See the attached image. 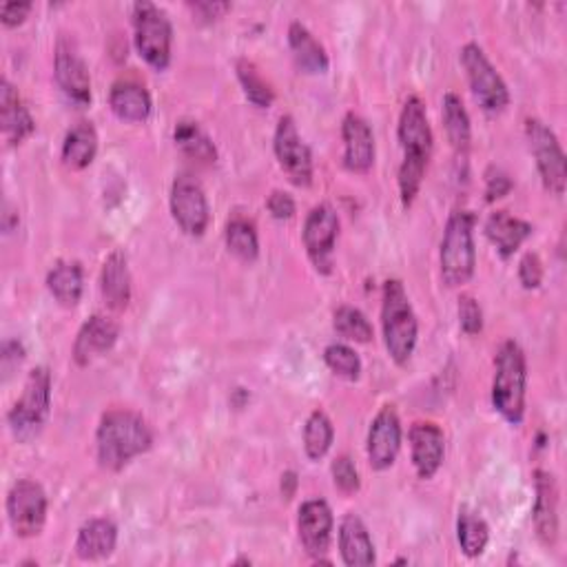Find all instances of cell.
<instances>
[{
    "label": "cell",
    "mask_w": 567,
    "mask_h": 567,
    "mask_svg": "<svg viewBox=\"0 0 567 567\" xmlns=\"http://www.w3.org/2000/svg\"><path fill=\"white\" fill-rule=\"evenodd\" d=\"M112 112L127 123H142L151 116L153 103L149 91L136 80H118L109 91Z\"/></svg>",
    "instance_id": "obj_25"
},
{
    "label": "cell",
    "mask_w": 567,
    "mask_h": 567,
    "mask_svg": "<svg viewBox=\"0 0 567 567\" xmlns=\"http://www.w3.org/2000/svg\"><path fill=\"white\" fill-rule=\"evenodd\" d=\"M54 76L65 93V99L73 103L76 107H86L91 103V76L89 67L73 47V43L60 38L56 47V62H54Z\"/></svg>",
    "instance_id": "obj_14"
},
{
    "label": "cell",
    "mask_w": 567,
    "mask_h": 567,
    "mask_svg": "<svg viewBox=\"0 0 567 567\" xmlns=\"http://www.w3.org/2000/svg\"><path fill=\"white\" fill-rule=\"evenodd\" d=\"M525 136H528L530 149L536 158V166H539L545 188L554 196H563L565 184H567V160H565L558 138L545 123H541L536 118H530L525 123Z\"/></svg>",
    "instance_id": "obj_9"
},
{
    "label": "cell",
    "mask_w": 567,
    "mask_h": 567,
    "mask_svg": "<svg viewBox=\"0 0 567 567\" xmlns=\"http://www.w3.org/2000/svg\"><path fill=\"white\" fill-rule=\"evenodd\" d=\"M519 279L523 284V289L532 291L539 289L543 281V262L536 253H525L523 259L519 262Z\"/></svg>",
    "instance_id": "obj_40"
},
{
    "label": "cell",
    "mask_w": 567,
    "mask_h": 567,
    "mask_svg": "<svg viewBox=\"0 0 567 567\" xmlns=\"http://www.w3.org/2000/svg\"><path fill=\"white\" fill-rule=\"evenodd\" d=\"M224 240L229 251L242 262H255L259 255V238L255 224L242 216H235L227 222Z\"/></svg>",
    "instance_id": "obj_33"
},
{
    "label": "cell",
    "mask_w": 567,
    "mask_h": 567,
    "mask_svg": "<svg viewBox=\"0 0 567 567\" xmlns=\"http://www.w3.org/2000/svg\"><path fill=\"white\" fill-rule=\"evenodd\" d=\"M402 448V421L393 406H384L370 424L366 452L372 470H389Z\"/></svg>",
    "instance_id": "obj_15"
},
{
    "label": "cell",
    "mask_w": 567,
    "mask_h": 567,
    "mask_svg": "<svg viewBox=\"0 0 567 567\" xmlns=\"http://www.w3.org/2000/svg\"><path fill=\"white\" fill-rule=\"evenodd\" d=\"M171 216L175 224L192 238L205 235L211 222V209L205 188L200 180H196L192 173L175 175L171 184Z\"/></svg>",
    "instance_id": "obj_8"
},
{
    "label": "cell",
    "mask_w": 567,
    "mask_h": 567,
    "mask_svg": "<svg viewBox=\"0 0 567 567\" xmlns=\"http://www.w3.org/2000/svg\"><path fill=\"white\" fill-rule=\"evenodd\" d=\"M51 406V372L38 366L30 372L21 400L8 415L10 430L19 441H32L43 430Z\"/></svg>",
    "instance_id": "obj_5"
},
{
    "label": "cell",
    "mask_w": 567,
    "mask_h": 567,
    "mask_svg": "<svg viewBox=\"0 0 567 567\" xmlns=\"http://www.w3.org/2000/svg\"><path fill=\"white\" fill-rule=\"evenodd\" d=\"M486 235L497 246L499 255L508 259L532 235V224L508 211H495L486 222Z\"/></svg>",
    "instance_id": "obj_26"
},
{
    "label": "cell",
    "mask_w": 567,
    "mask_h": 567,
    "mask_svg": "<svg viewBox=\"0 0 567 567\" xmlns=\"http://www.w3.org/2000/svg\"><path fill=\"white\" fill-rule=\"evenodd\" d=\"M153 443V432L142 415L125 408H116L103 415L96 448L99 461L105 470L118 472L136 456L144 454Z\"/></svg>",
    "instance_id": "obj_1"
},
{
    "label": "cell",
    "mask_w": 567,
    "mask_h": 567,
    "mask_svg": "<svg viewBox=\"0 0 567 567\" xmlns=\"http://www.w3.org/2000/svg\"><path fill=\"white\" fill-rule=\"evenodd\" d=\"M47 289L62 306H76L82 298L84 275L78 262H58L47 275Z\"/></svg>",
    "instance_id": "obj_29"
},
{
    "label": "cell",
    "mask_w": 567,
    "mask_h": 567,
    "mask_svg": "<svg viewBox=\"0 0 567 567\" xmlns=\"http://www.w3.org/2000/svg\"><path fill=\"white\" fill-rule=\"evenodd\" d=\"M273 149L279 166L289 180L298 186H309L313 182V153L302 140L293 116H281L275 129Z\"/></svg>",
    "instance_id": "obj_11"
},
{
    "label": "cell",
    "mask_w": 567,
    "mask_h": 567,
    "mask_svg": "<svg viewBox=\"0 0 567 567\" xmlns=\"http://www.w3.org/2000/svg\"><path fill=\"white\" fill-rule=\"evenodd\" d=\"M134 40L140 56L158 71H164L171 62L173 27L166 12L153 3L134 5Z\"/></svg>",
    "instance_id": "obj_7"
},
{
    "label": "cell",
    "mask_w": 567,
    "mask_h": 567,
    "mask_svg": "<svg viewBox=\"0 0 567 567\" xmlns=\"http://www.w3.org/2000/svg\"><path fill=\"white\" fill-rule=\"evenodd\" d=\"M118 324L107 315H91L78 331L73 359L78 366H89L93 359L109 352L118 342Z\"/></svg>",
    "instance_id": "obj_19"
},
{
    "label": "cell",
    "mask_w": 567,
    "mask_h": 567,
    "mask_svg": "<svg viewBox=\"0 0 567 567\" xmlns=\"http://www.w3.org/2000/svg\"><path fill=\"white\" fill-rule=\"evenodd\" d=\"M173 140L186 158L200 164H213L218 160V149L209 134L196 120H180L173 129Z\"/></svg>",
    "instance_id": "obj_30"
},
{
    "label": "cell",
    "mask_w": 567,
    "mask_h": 567,
    "mask_svg": "<svg viewBox=\"0 0 567 567\" xmlns=\"http://www.w3.org/2000/svg\"><path fill=\"white\" fill-rule=\"evenodd\" d=\"M118 545V528L112 519H89L76 536V554L82 560H101L114 554Z\"/></svg>",
    "instance_id": "obj_23"
},
{
    "label": "cell",
    "mask_w": 567,
    "mask_h": 567,
    "mask_svg": "<svg viewBox=\"0 0 567 567\" xmlns=\"http://www.w3.org/2000/svg\"><path fill=\"white\" fill-rule=\"evenodd\" d=\"M235 69H238V78H240V84H242V89H244V93H246V99H248L255 107L268 109V107L273 105V101H275V91H273V86L264 80V76H262L259 69L255 67V62H251V60H246V58H240L238 65H235Z\"/></svg>",
    "instance_id": "obj_35"
},
{
    "label": "cell",
    "mask_w": 567,
    "mask_h": 567,
    "mask_svg": "<svg viewBox=\"0 0 567 567\" xmlns=\"http://www.w3.org/2000/svg\"><path fill=\"white\" fill-rule=\"evenodd\" d=\"M382 326L389 355L395 363L406 366L415 352L419 324L408 300V293L400 279H389L382 296Z\"/></svg>",
    "instance_id": "obj_4"
},
{
    "label": "cell",
    "mask_w": 567,
    "mask_h": 567,
    "mask_svg": "<svg viewBox=\"0 0 567 567\" xmlns=\"http://www.w3.org/2000/svg\"><path fill=\"white\" fill-rule=\"evenodd\" d=\"M333 525H335V517H333L331 506L324 499H311V501L302 504L300 514H298L300 541H302L306 554L320 563H328L322 556L331 547Z\"/></svg>",
    "instance_id": "obj_16"
},
{
    "label": "cell",
    "mask_w": 567,
    "mask_h": 567,
    "mask_svg": "<svg viewBox=\"0 0 567 567\" xmlns=\"http://www.w3.org/2000/svg\"><path fill=\"white\" fill-rule=\"evenodd\" d=\"M408 439H410L413 465L417 470L419 479H432L439 472L445 454L443 430L432 421H417L413 424Z\"/></svg>",
    "instance_id": "obj_17"
},
{
    "label": "cell",
    "mask_w": 567,
    "mask_h": 567,
    "mask_svg": "<svg viewBox=\"0 0 567 567\" xmlns=\"http://www.w3.org/2000/svg\"><path fill=\"white\" fill-rule=\"evenodd\" d=\"M344 166L355 173H366L374 162V136L370 125L355 112L346 114L342 123Z\"/></svg>",
    "instance_id": "obj_21"
},
{
    "label": "cell",
    "mask_w": 567,
    "mask_h": 567,
    "mask_svg": "<svg viewBox=\"0 0 567 567\" xmlns=\"http://www.w3.org/2000/svg\"><path fill=\"white\" fill-rule=\"evenodd\" d=\"M0 129H3L10 147L21 144L36 129L32 112L25 107L19 89L8 78L0 82Z\"/></svg>",
    "instance_id": "obj_20"
},
{
    "label": "cell",
    "mask_w": 567,
    "mask_h": 567,
    "mask_svg": "<svg viewBox=\"0 0 567 567\" xmlns=\"http://www.w3.org/2000/svg\"><path fill=\"white\" fill-rule=\"evenodd\" d=\"M512 192V180L508 173H504L501 169H490L486 175V200L495 202L504 196H508Z\"/></svg>",
    "instance_id": "obj_41"
},
{
    "label": "cell",
    "mask_w": 567,
    "mask_h": 567,
    "mask_svg": "<svg viewBox=\"0 0 567 567\" xmlns=\"http://www.w3.org/2000/svg\"><path fill=\"white\" fill-rule=\"evenodd\" d=\"M443 125L450 144L454 147L456 153H465L470 149L472 140V127H470V116L465 112L463 101L456 93H445L443 96Z\"/></svg>",
    "instance_id": "obj_32"
},
{
    "label": "cell",
    "mask_w": 567,
    "mask_h": 567,
    "mask_svg": "<svg viewBox=\"0 0 567 567\" xmlns=\"http://www.w3.org/2000/svg\"><path fill=\"white\" fill-rule=\"evenodd\" d=\"M337 235H339L337 211L326 202L313 207L304 222V246L313 266L320 273L328 275L333 270V253H335Z\"/></svg>",
    "instance_id": "obj_13"
},
{
    "label": "cell",
    "mask_w": 567,
    "mask_h": 567,
    "mask_svg": "<svg viewBox=\"0 0 567 567\" xmlns=\"http://www.w3.org/2000/svg\"><path fill=\"white\" fill-rule=\"evenodd\" d=\"M456 541L467 558H477L490 543V528L479 514L461 510L456 517Z\"/></svg>",
    "instance_id": "obj_31"
},
{
    "label": "cell",
    "mask_w": 567,
    "mask_h": 567,
    "mask_svg": "<svg viewBox=\"0 0 567 567\" xmlns=\"http://www.w3.org/2000/svg\"><path fill=\"white\" fill-rule=\"evenodd\" d=\"M534 530L543 545L552 547L558 539V488L552 472L536 470L534 472Z\"/></svg>",
    "instance_id": "obj_18"
},
{
    "label": "cell",
    "mask_w": 567,
    "mask_h": 567,
    "mask_svg": "<svg viewBox=\"0 0 567 567\" xmlns=\"http://www.w3.org/2000/svg\"><path fill=\"white\" fill-rule=\"evenodd\" d=\"M339 549L348 567H368L374 563V545L366 523L357 514H346L339 523Z\"/></svg>",
    "instance_id": "obj_24"
},
{
    "label": "cell",
    "mask_w": 567,
    "mask_h": 567,
    "mask_svg": "<svg viewBox=\"0 0 567 567\" xmlns=\"http://www.w3.org/2000/svg\"><path fill=\"white\" fill-rule=\"evenodd\" d=\"M99 153V134L91 123L73 125L62 140V162L71 171L86 169Z\"/></svg>",
    "instance_id": "obj_27"
},
{
    "label": "cell",
    "mask_w": 567,
    "mask_h": 567,
    "mask_svg": "<svg viewBox=\"0 0 567 567\" xmlns=\"http://www.w3.org/2000/svg\"><path fill=\"white\" fill-rule=\"evenodd\" d=\"M101 293L109 309L125 311L131 302V273L123 251H114L101 270Z\"/></svg>",
    "instance_id": "obj_22"
},
{
    "label": "cell",
    "mask_w": 567,
    "mask_h": 567,
    "mask_svg": "<svg viewBox=\"0 0 567 567\" xmlns=\"http://www.w3.org/2000/svg\"><path fill=\"white\" fill-rule=\"evenodd\" d=\"M335 428L324 410H315L304 426V450L311 461H320L333 445Z\"/></svg>",
    "instance_id": "obj_34"
},
{
    "label": "cell",
    "mask_w": 567,
    "mask_h": 567,
    "mask_svg": "<svg viewBox=\"0 0 567 567\" xmlns=\"http://www.w3.org/2000/svg\"><path fill=\"white\" fill-rule=\"evenodd\" d=\"M25 359V346L19 339H8L3 344V355H0V366H3L5 380L23 363Z\"/></svg>",
    "instance_id": "obj_43"
},
{
    "label": "cell",
    "mask_w": 567,
    "mask_h": 567,
    "mask_svg": "<svg viewBox=\"0 0 567 567\" xmlns=\"http://www.w3.org/2000/svg\"><path fill=\"white\" fill-rule=\"evenodd\" d=\"M459 324H461L463 333H467V335H479L484 331L482 306L472 296L459 298Z\"/></svg>",
    "instance_id": "obj_39"
},
{
    "label": "cell",
    "mask_w": 567,
    "mask_h": 567,
    "mask_svg": "<svg viewBox=\"0 0 567 567\" xmlns=\"http://www.w3.org/2000/svg\"><path fill=\"white\" fill-rule=\"evenodd\" d=\"M461 65L482 109L488 114H501L510 105V91L486 51L477 43H465L461 49Z\"/></svg>",
    "instance_id": "obj_6"
},
{
    "label": "cell",
    "mask_w": 567,
    "mask_h": 567,
    "mask_svg": "<svg viewBox=\"0 0 567 567\" xmlns=\"http://www.w3.org/2000/svg\"><path fill=\"white\" fill-rule=\"evenodd\" d=\"M30 12H32V3H5L0 8V21H3L5 27H16L27 19Z\"/></svg>",
    "instance_id": "obj_44"
},
{
    "label": "cell",
    "mask_w": 567,
    "mask_h": 567,
    "mask_svg": "<svg viewBox=\"0 0 567 567\" xmlns=\"http://www.w3.org/2000/svg\"><path fill=\"white\" fill-rule=\"evenodd\" d=\"M47 495L38 482H16L8 495V519L12 530L23 539L38 536L47 521Z\"/></svg>",
    "instance_id": "obj_10"
},
{
    "label": "cell",
    "mask_w": 567,
    "mask_h": 567,
    "mask_svg": "<svg viewBox=\"0 0 567 567\" xmlns=\"http://www.w3.org/2000/svg\"><path fill=\"white\" fill-rule=\"evenodd\" d=\"M441 277L448 287H463L475 275V213L465 209L452 211L441 240Z\"/></svg>",
    "instance_id": "obj_3"
},
{
    "label": "cell",
    "mask_w": 567,
    "mask_h": 567,
    "mask_svg": "<svg viewBox=\"0 0 567 567\" xmlns=\"http://www.w3.org/2000/svg\"><path fill=\"white\" fill-rule=\"evenodd\" d=\"M333 326L344 339H350L357 344H368L374 335L368 317L355 306H339L333 315Z\"/></svg>",
    "instance_id": "obj_36"
},
{
    "label": "cell",
    "mask_w": 567,
    "mask_h": 567,
    "mask_svg": "<svg viewBox=\"0 0 567 567\" xmlns=\"http://www.w3.org/2000/svg\"><path fill=\"white\" fill-rule=\"evenodd\" d=\"M289 45H291V51H293L300 69H304L306 73H326L328 71L331 62H328V54H326L324 45L300 21L291 23V27H289Z\"/></svg>",
    "instance_id": "obj_28"
},
{
    "label": "cell",
    "mask_w": 567,
    "mask_h": 567,
    "mask_svg": "<svg viewBox=\"0 0 567 567\" xmlns=\"http://www.w3.org/2000/svg\"><path fill=\"white\" fill-rule=\"evenodd\" d=\"M331 472H333V482L335 486L344 493V495H352L361 488V482H359V472H357V465L355 461L348 456V454H342L333 461L331 465Z\"/></svg>",
    "instance_id": "obj_38"
},
{
    "label": "cell",
    "mask_w": 567,
    "mask_h": 567,
    "mask_svg": "<svg viewBox=\"0 0 567 567\" xmlns=\"http://www.w3.org/2000/svg\"><path fill=\"white\" fill-rule=\"evenodd\" d=\"M324 361H326V366L337 377H344V380H348V382L359 380L361 359H359V355L350 346H346V344H331V346H326Z\"/></svg>",
    "instance_id": "obj_37"
},
{
    "label": "cell",
    "mask_w": 567,
    "mask_h": 567,
    "mask_svg": "<svg viewBox=\"0 0 567 567\" xmlns=\"http://www.w3.org/2000/svg\"><path fill=\"white\" fill-rule=\"evenodd\" d=\"M525 389H528V363L523 348L510 339L495 359L493 380V406L512 426H519L525 415Z\"/></svg>",
    "instance_id": "obj_2"
},
{
    "label": "cell",
    "mask_w": 567,
    "mask_h": 567,
    "mask_svg": "<svg viewBox=\"0 0 567 567\" xmlns=\"http://www.w3.org/2000/svg\"><path fill=\"white\" fill-rule=\"evenodd\" d=\"M397 136H400V144L404 149V162L402 164L428 169L435 138H432V129H430V123H428L426 105L419 96H410L404 103Z\"/></svg>",
    "instance_id": "obj_12"
},
{
    "label": "cell",
    "mask_w": 567,
    "mask_h": 567,
    "mask_svg": "<svg viewBox=\"0 0 567 567\" xmlns=\"http://www.w3.org/2000/svg\"><path fill=\"white\" fill-rule=\"evenodd\" d=\"M296 488H298V475H296V472H287V475H281V493H284V497L291 499Z\"/></svg>",
    "instance_id": "obj_46"
},
{
    "label": "cell",
    "mask_w": 567,
    "mask_h": 567,
    "mask_svg": "<svg viewBox=\"0 0 567 567\" xmlns=\"http://www.w3.org/2000/svg\"><path fill=\"white\" fill-rule=\"evenodd\" d=\"M266 207L275 220H291L298 211L293 196L287 192H273L266 200Z\"/></svg>",
    "instance_id": "obj_42"
},
{
    "label": "cell",
    "mask_w": 567,
    "mask_h": 567,
    "mask_svg": "<svg viewBox=\"0 0 567 567\" xmlns=\"http://www.w3.org/2000/svg\"><path fill=\"white\" fill-rule=\"evenodd\" d=\"M192 10H194L200 19H205V21H216V19H220L222 14H227V12L231 10V5H229V3H209V0H205V3H194Z\"/></svg>",
    "instance_id": "obj_45"
}]
</instances>
